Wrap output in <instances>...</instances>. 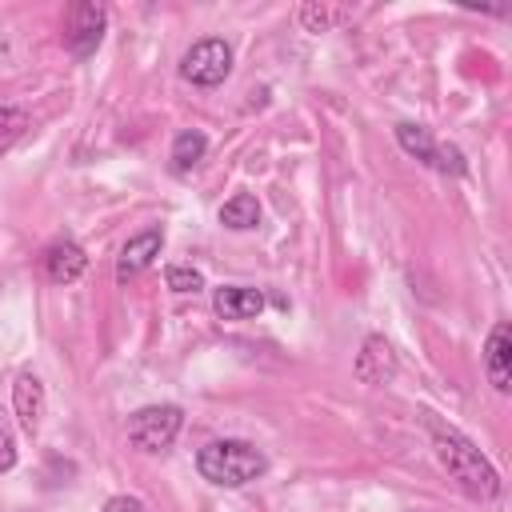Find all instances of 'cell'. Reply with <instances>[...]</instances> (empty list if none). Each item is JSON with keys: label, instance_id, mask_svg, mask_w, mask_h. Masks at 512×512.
I'll list each match as a JSON object with an SVG mask.
<instances>
[{"label": "cell", "instance_id": "cell-1", "mask_svg": "<svg viewBox=\"0 0 512 512\" xmlns=\"http://www.w3.org/2000/svg\"><path fill=\"white\" fill-rule=\"evenodd\" d=\"M432 448H436V460L444 464V472L468 492V496H476V500H492L496 492H500V476H496V468L480 456V448L468 440V436H460L456 428H440V424H432Z\"/></svg>", "mask_w": 512, "mask_h": 512}, {"label": "cell", "instance_id": "cell-2", "mask_svg": "<svg viewBox=\"0 0 512 512\" xmlns=\"http://www.w3.org/2000/svg\"><path fill=\"white\" fill-rule=\"evenodd\" d=\"M196 468L204 480H212L216 488H244L256 476H264L268 460L260 448H252L248 440H212L200 448Z\"/></svg>", "mask_w": 512, "mask_h": 512}, {"label": "cell", "instance_id": "cell-3", "mask_svg": "<svg viewBox=\"0 0 512 512\" xmlns=\"http://www.w3.org/2000/svg\"><path fill=\"white\" fill-rule=\"evenodd\" d=\"M184 424V412L176 404H148L128 416V440L140 452H164Z\"/></svg>", "mask_w": 512, "mask_h": 512}, {"label": "cell", "instance_id": "cell-4", "mask_svg": "<svg viewBox=\"0 0 512 512\" xmlns=\"http://www.w3.org/2000/svg\"><path fill=\"white\" fill-rule=\"evenodd\" d=\"M180 72H184V80H192V84H200V88H216V84L232 72V48H228L224 40L208 36V40H200V44H192V48L184 52Z\"/></svg>", "mask_w": 512, "mask_h": 512}, {"label": "cell", "instance_id": "cell-5", "mask_svg": "<svg viewBox=\"0 0 512 512\" xmlns=\"http://www.w3.org/2000/svg\"><path fill=\"white\" fill-rule=\"evenodd\" d=\"M104 24H108V12L104 4H92V0H80L68 8V24H64V44L72 56H92L104 40Z\"/></svg>", "mask_w": 512, "mask_h": 512}, {"label": "cell", "instance_id": "cell-6", "mask_svg": "<svg viewBox=\"0 0 512 512\" xmlns=\"http://www.w3.org/2000/svg\"><path fill=\"white\" fill-rule=\"evenodd\" d=\"M396 140H400L404 152H412L416 160L432 164L436 172H452V176L464 172V156H460V148H452V144H436L432 132H428L424 124H400V128H396Z\"/></svg>", "mask_w": 512, "mask_h": 512}, {"label": "cell", "instance_id": "cell-7", "mask_svg": "<svg viewBox=\"0 0 512 512\" xmlns=\"http://www.w3.org/2000/svg\"><path fill=\"white\" fill-rule=\"evenodd\" d=\"M484 368H488V380L496 392L512 388V328L508 324L492 328V336L484 344Z\"/></svg>", "mask_w": 512, "mask_h": 512}, {"label": "cell", "instance_id": "cell-8", "mask_svg": "<svg viewBox=\"0 0 512 512\" xmlns=\"http://www.w3.org/2000/svg\"><path fill=\"white\" fill-rule=\"evenodd\" d=\"M160 244H164V236H160V228H148V232H140V236H132L124 248H120V260H116V280H132V276H140L156 256H160Z\"/></svg>", "mask_w": 512, "mask_h": 512}, {"label": "cell", "instance_id": "cell-9", "mask_svg": "<svg viewBox=\"0 0 512 512\" xmlns=\"http://www.w3.org/2000/svg\"><path fill=\"white\" fill-rule=\"evenodd\" d=\"M84 268H88V256H84V248L76 240H56L44 252V272H48L52 284H72V280L84 276Z\"/></svg>", "mask_w": 512, "mask_h": 512}, {"label": "cell", "instance_id": "cell-10", "mask_svg": "<svg viewBox=\"0 0 512 512\" xmlns=\"http://www.w3.org/2000/svg\"><path fill=\"white\" fill-rule=\"evenodd\" d=\"M12 404H16V420L24 432H36L40 428V416H44V384L36 372H20L16 384H12Z\"/></svg>", "mask_w": 512, "mask_h": 512}, {"label": "cell", "instance_id": "cell-11", "mask_svg": "<svg viewBox=\"0 0 512 512\" xmlns=\"http://www.w3.org/2000/svg\"><path fill=\"white\" fill-rule=\"evenodd\" d=\"M212 308H216V316H220V320H252V316H260V308H264V296H260L256 288L224 284V288H216V296H212Z\"/></svg>", "mask_w": 512, "mask_h": 512}, {"label": "cell", "instance_id": "cell-12", "mask_svg": "<svg viewBox=\"0 0 512 512\" xmlns=\"http://www.w3.org/2000/svg\"><path fill=\"white\" fill-rule=\"evenodd\" d=\"M392 372H396V356H392L388 340L384 336H368L364 340V352L356 360V376L364 384H384V380H392Z\"/></svg>", "mask_w": 512, "mask_h": 512}, {"label": "cell", "instance_id": "cell-13", "mask_svg": "<svg viewBox=\"0 0 512 512\" xmlns=\"http://www.w3.org/2000/svg\"><path fill=\"white\" fill-rule=\"evenodd\" d=\"M204 148H208V136H204V132H196V128L180 132V136L172 140V168H176V172L196 168V164L204 160Z\"/></svg>", "mask_w": 512, "mask_h": 512}, {"label": "cell", "instance_id": "cell-14", "mask_svg": "<svg viewBox=\"0 0 512 512\" xmlns=\"http://www.w3.org/2000/svg\"><path fill=\"white\" fill-rule=\"evenodd\" d=\"M256 220H260V204H256V196H248V192H236V196L220 208V224H224V228H256Z\"/></svg>", "mask_w": 512, "mask_h": 512}, {"label": "cell", "instance_id": "cell-15", "mask_svg": "<svg viewBox=\"0 0 512 512\" xmlns=\"http://www.w3.org/2000/svg\"><path fill=\"white\" fill-rule=\"evenodd\" d=\"M24 128H28V116L20 108H0V156L24 136Z\"/></svg>", "mask_w": 512, "mask_h": 512}, {"label": "cell", "instance_id": "cell-16", "mask_svg": "<svg viewBox=\"0 0 512 512\" xmlns=\"http://www.w3.org/2000/svg\"><path fill=\"white\" fill-rule=\"evenodd\" d=\"M164 280H168V288H172V292H200V288H204V276H200L196 268H180V264H176V268H168V272H164Z\"/></svg>", "mask_w": 512, "mask_h": 512}, {"label": "cell", "instance_id": "cell-17", "mask_svg": "<svg viewBox=\"0 0 512 512\" xmlns=\"http://www.w3.org/2000/svg\"><path fill=\"white\" fill-rule=\"evenodd\" d=\"M12 464H16V440L8 428H0V476L12 472Z\"/></svg>", "mask_w": 512, "mask_h": 512}, {"label": "cell", "instance_id": "cell-18", "mask_svg": "<svg viewBox=\"0 0 512 512\" xmlns=\"http://www.w3.org/2000/svg\"><path fill=\"white\" fill-rule=\"evenodd\" d=\"M104 512H148L136 496H112L108 504H104Z\"/></svg>", "mask_w": 512, "mask_h": 512}, {"label": "cell", "instance_id": "cell-19", "mask_svg": "<svg viewBox=\"0 0 512 512\" xmlns=\"http://www.w3.org/2000/svg\"><path fill=\"white\" fill-rule=\"evenodd\" d=\"M300 16L312 24V32H320V28L328 24V12H324V8H300Z\"/></svg>", "mask_w": 512, "mask_h": 512}]
</instances>
